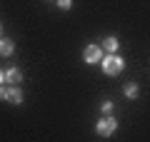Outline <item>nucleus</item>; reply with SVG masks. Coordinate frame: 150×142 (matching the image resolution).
Instances as JSON below:
<instances>
[{"label": "nucleus", "mask_w": 150, "mask_h": 142, "mask_svg": "<svg viewBox=\"0 0 150 142\" xmlns=\"http://www.w3.org/2000/svg\"><path fill=\"white\" fill-rule=\"evenodd\" d=\"M100 65H103V72H105V75H110V77L120 75V72H123V67H125L123 58H120L118 53H108V55H103Z\"/></svg>", "instance_id": "1"}, {"label": "nucleus", "mask_w": 150, "mask_h": 142, "mask_svg": "<svg viewBox=\"0 0 150 142\" xmlns=\"http://www.w3.org/2000/svg\"><path fill=\"white\" fill-rule=\"evenodd\" d=\"M123 92H125V97L135 100V97H138V85H135V82H128V85H125V90H123Z\"/></svg>", "instance_id": "8"}, {"label": "nucleus", "mask_w": 150, "mask_h": 142, "mask_svg": "<svg viewBox=\"0 0 150 142\" xmlns=\"http://www.w3.org/2000/svg\"><path fill=\"white\" fill-rule=\"evenodd\" d=\"M8 100L15 102V105H20V102H23V90L18 87V85H8Z\"/></svg>", "instance_id": "5"}, {"label": "nucleus", "mask_w": 150, "mask_h": 142, "mask_svg": "<svg viewBox=\"0 0 150 142\" xmlns=\"http://www.w3.org/2000/svg\"><path fill=\"white\" fill-rule=\"evenodd\" d=\"M100 110L105 112V115H110V112H112V102H110V100H103V107H100Z\"/></svg>", "instance_id": "9"}, {"label": "nucleus", "mask_w": 150, "mask_h": 142, "mask_svg": "<svg viewBox=\"0 0 150 142\" xmlns=\"http://www.w3.org/2000/svg\"><path fill=\"white\" fill-rule=\"evenodd\" d=\"M5 82V72H3V70H0V85Z\"/></svg>", "instance_id": "12"}, {"label": "nucleus", "mask_w": 150, "mask_h": 142, "mask_svg": "<svg viewBox=\"0 0 150 142\" xmlns=\"http://www.w3.org/2000/svg\"><path fill=\"white\" fill-rule=\"evenodd\" d=\"M20 80H23V72H20L18 67L5 70V82H8V85H20Z\"/></svg>", "instance_id": "4"}, {"label": "nucleus", "mask_w": 150, "mask_h": 142, "mask_svg": "<svg viewBox=\"0 0 150 142\" xmlns=\"http://www.w3.org/2000/svg\"><path fill=\"white\" fill-rule=\"evenodd\" d=\"M118 47H120L118 37H105V40H103V50H105V53H118Z\"/></svg>", "instance_id": "7"}, {"label": "nucleus", "mask_w": 150, "mask_h": 142, "mask_svg": "<svg viewBox=\"0 0 150 142\" xmlns=\"http://www.w3.org/2000/svg\"><path fill=\"white\" fill-rule=\"evenodd\" d=\"M103 55H105V50H103V45H88L85 53H83V60H85L88 65H95L103 60Z\"/></svg>", "instance_id": "3"}, {"label": "nucleus", "mask_w": 150, "mask_h": 142, "mask_svg": "<svg viewBox=\"0 0 150 142\" xmlns=\"http://www.w3.org/2000/svg\"><path fill=\"white\" fill-rule=\"evenodd\" d=\"M0 37H3V27H0Z\"/></svg>", "instance_id": "13"}, {"label": "nucleus", "mask_w": 150, "mask_h": 142, "mask_svg": "<svg viewBox=\"0 0 150 142\" xmlns=\"http://www.w3.org/2000/svg\"><path fill=\"white\" fill-rule=\"evenodd\" d=\"M13 50H15L13 40H8V37H0V55H3V58H10Z\"/></svg>", "instance_id": "6"}, {"label": "nucleus", "mask_w": 150, "mask_h": 142, "mask_svg": "<svg viewBox=\"0 0 150 142\" xmlns=\"http://www.w3.org/2000/svg\"><path fill=\"white\" fill-rule=\"evenodd\" d=\"M95 130H98V135H100V137H110L112 132L118 130V120H115L112 115H105V117H100V120H98Z\"/></svg>", "instance_id": "2"}, {"label": "nucleus", "mask_w": 150, "mask_h": 142, "mask_svg": "<svg viewBox=\"0 0 150 142\" xmlns=\"http://www.w3.org/2000/svg\"><path fill=\"white\" fill-rule=\"evenodd\" d=\"M0 100H8V85L5 82L0 85Z\"/></svg>", "instance_id": "11"}, {"label": "nucleus", "mask_w": 150, "mask_h": 142, "mask_svg": "<svg viewBox=\"0 0 150 142\" xmlns=\"http://www.w3.org/2000/svg\"><path fill=\"white\" fill-rule=\"evenodd\" d=\"M70 5H73V0H58V8H60V10H70Z\"/></svg>", "instance_id": "10"}]
</instances>
